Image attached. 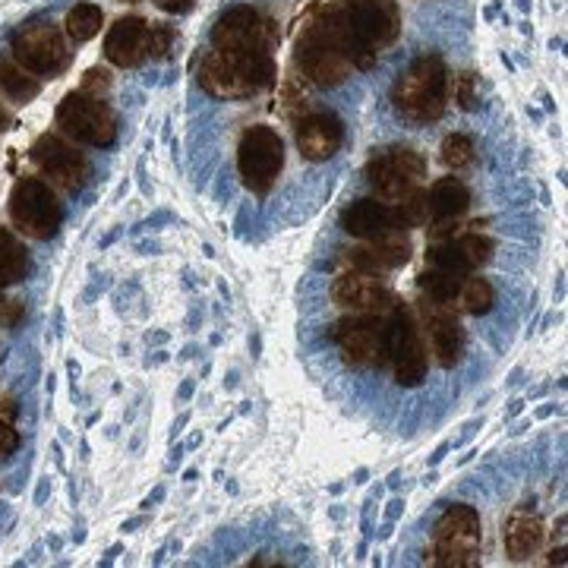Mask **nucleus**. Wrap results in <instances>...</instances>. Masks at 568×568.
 <instances>
[{
	"mask_svg": "<svg viewBox=\"0 0 568 568\" xmlns=\"http://www.w3.org/2000/svg\"><path fill=\"white\" fill-rule=\"evenodd\" d=\"M426 260L433 268H443V272H452V275H462L465 278L467 272V263L465 256H462V250L455 241H446V244H433L429 246V253H426Z\"/></svg>",
	"mask_w": 568,
	"mask_h": 568,
	"instance_id": "29",
	"label": "nucleus"
},
{
	"mask_svg": "<svg viewBox=\"0 0 568 568\" xmlns=\"http://www.w3.org/2000/svg\"><path fill=\"white\" fill-rule=\"evenodd\" d=\"M275 39H278L275 22L263 17L256 7H234L212 29L215 51H234V54H272Z\"/></svg>",
	"mask_w": 568,
	"mask_h": 568,
	"instance_id": "8",
	"label": "nucleus"
},
{
	"mask_svg": "<svg viewBox=\"0 0 568 568\" xmlns=\"http://www.w3.org/2000/svg\"><path fill=\"white\" fill-rule=\"evenodd\" d=\"M455 244L462 250V256H465V263L470 272L480 268V265H487L489 256H493V241L484 237V234H465V237L455 241Z\"/></svg>",
	"mask_w": 568,
	"mask_h": 568,
	"instance_id": "30",
	"label": "nucleus"
},
{
	"mask_svg": "<svg viewBox=\"0 0 568 568\" xmlns=\"http://www.w3.org/2000/svg\"><path fill=\"white\" fill-rule=\"evenodd\" d=\"M429 342H433V354L439 366H452L462 361V351H465V335H462V325L452 313H436L429 320Z\"/></svg>",
	"mask_w": 568,
	"mask_h": 568,
	"instance_id": "20",
	"label": "nucleus"
},
{
	"mask_svg": "<svg viewBox=\"0 0 568 568\" xmlns=\"http://www.w3.org/2000/svg\"><path fill=\"white\" fill-rule=\"evenodd\" d=\"M392 102L410 121H439L448 102L446 61L436 54L417 58L395 82Z\"/></svg>",
	"mask_w": 568,
	"mask_h": 568,
	"instance_id": "3",
	"label": "nucleus"
},
{
	"mask_svg": "<svg viewBox=\"0 0 568 568\" xmlns=\"http://www.w3.org/2000/svg\"><path fill=\"white\" fill-rule=\"evenodd\" d=\"M544 537H547V530L544 525L534 518V515H525V511H518V515H511L506 525V549L511 559H530L534 552H540L544 547Z\"/></svg>",
	"mask_w": 568,
	"mask_h": 568,
	"instance_id": "21",
	"label": "nucleus"
},
{
	"mask_svg": "<svg viewBox=\"0 0 568 568\" xmlns=\"http://www.w3.org/2000/svg\"><path fill=\"white\" fill-rule=\"evenodd\" d=\"M335 342L342 347L345 361L357 369L383 366L388 361L386 351V316H351L335 328Z\"/></svg>",
	"mask_w": 568,
	"mask_h": 568,
	"instance_id": "12",
	"label": "nucleus"
},
{
	"mask_svg": "<svg viewBox=\"0 0 568 568\" xmlns=\"http://www.w3.org/2000/svg\"><path fill=\"white\" fill-rule=\"evenodd\" d=\"M426 203H429L433 234L446 237L452 224L470 209V190L458 178H443V181L433 183V190L426 193Z\"/></svg>",
	"mask_w": 568,
	"mask_h": 568,
	"instance_id": "18",
	"label": "nucleus"
},
{
	"mask_svg": "<svg viewBox=\"0 0 568 568\" xmlns=\"http://www.w3.org/2000/svg\"><path fill=\"white\" fill-rule=\"evenodd\" d=\"M102 7H95V3H77V7L67 13V22H63V26H67V36L73 41H89L102 32Z\"/></svg>",
	"mask_w": 568,
	"mask_h": 568,
	"instance_id": "24",
	"label": "nucleus"
},
{
	"mask_svg": "<svg viewBox=\"0 0 568 568\" xmlns=\"http://www.w3.org/2000/svg\"><path fill=\"white\" fill-rule=\"evenodd\" d=\"M398 7L392 0H338L304 32L342 54L354 70L373 67L376 54L398 39Z\"/></svg>",
	"mask_w": 568,
	"mask_h": 568,
	"instance_id": "1",
	"label": "nucleus"
},
{
	"mask_svg": "<svg viewBox=\"0 0 568 568\" xmlns=\"http://www.w3.org/2000/svg\"><path fill=\"white\" fill-rule=\"evenodd\" d=\"M284 168V142L272 126H250L237 145V171L253 193H268Z\"/></svg>",
	"mask_w": 568,
	"mask_h": 568,
	"instance_id": "6",
	"label": "nucleus"
},
{
	"mask_svg": "<svg viewBox=\"0 0 568 568\" xmlns=\"http://www.w3.org/2000/svg\"><path fill=\"white\" fill-rule=\"evenodd\" d=\"M433 566L465 568L480 562V515L470 506H452L436 525Z\"/></svg>",
	"mask_w": 568,
	"mask_h": 568,
	"instance_id": "4",
	"label": "nucleus"
},
{
	"mask_svg": "<svg viewBox=\"0 0 568 568\" xmlns=\"http://www.w3.org/2000/svg\"><path fill=\"white\" fill-rule=\"evenodd\" d=\"M159 3V10H164V13H186V10H193V3L196 0H155Z\"/></svg>",
	"mask_w": 568,
	"mask_h": 568,
	"instance_id": "34",
	"label": "nucleus"
},
{
	"mask_svg": "<svg viewBox=\"0 0 568 568\" xmlns=\"http://www.w3.org/2000/svg\"><path fill=\"white\" fill-rule=\"evenodd\" d=\"M168 44H171V29H164V26H152V44H149V54H152V58H162L164 51H168Z\"/></svg>",
	"mask_w": 568,
	"mask_h": 568,
	"instance_id": "33",
	"label": "nucleus"
},
{
	"mask_svg": "<svg viewBox=\"0 0 568 568\" xmlns=\"http://www.w3.org/2000/svg\"><path fill=\"white\" fill-rule=\"evenodd\" d=\"M20 448V433L7 420H0V458H10Z\"/></svg>",
	"mask_w": 568,
	"mask_h": 568,
	"instance_id": "31",
	"label": "nucleus"
},
{
	"mask_svg": "<svg viewBox=\"0 0 568 568\" xmlns=\"http://www.w3.org/2000/svg\"><path fill=\"white\" fill-rule=\"evenodd\" d=\"M458 301L465 306V313H470V316H484V313L493 310L496 294H493V284H489L487 278H470V282H462Z\"/></svg>",
	"mask_w": 568,
	"mask_h": 568,
	"instance_id": "25",
	"label": "nucleus"
},
{
	"mask_svg": "<svg viewBox=\"0 0 568 568\" xmlns=\"http://www.w3.org/2000/svg\"><path fill=\"white\" fill-rule=\"evenodd\" d=\"M39 92H41V85L32 80L22 67L0 61V95H3V99H10V102H17V104H26V102H32Z\"/></svg>",
	"mask_w": 568,
	"mask_h": 568,
	"instance_id": "23",
	"label": "nucleus"
},
{
	"mask_svg": "<svg viewBox=\"0 0 568 568\" xmlns=\"http://www.w3.org/2000/svg\"><path fill=\"white\" fill-rule=\"evenodd\" d=\"M13 58L26 73H41V77H54L61 73L70 51H67V39L58 26L51 22H36L29 29H22L13 39Z\"/></svg>",
	"mask_w": 568,
	"mask_h": 568,
	"instance_id": "11",
	"label": "nucleus"
},
{
	"mask_svg": "<svg viewBox=\"0 0 568 568\" xmlns=\"http://www.w3.org/2000/svg\"><path fill=\"white\" fill-rule=\"evenodd\" d=\"M345 140V126L335 114L328 111H316L301 121L297 126V149L310 162H325L338 152V145Z\"/></svg>",
	"mask_w": 568,
	"mask_h": 568,
	"instance_id": "17",
	"label": "nucleus"
},
{
	"mask_svg": "<svg viewBox=\"0 0 568 568\" xmlns=\"http://www.w3.org/2000/svg\"><path fill=\"white\" fill-rule=\"evenodd\" d=\"M392 215H395V227H398V231L420 227V224L429 219V203H426V193L414 190V193H410V196H405L402 203H395Z\"/></svg>",
	"mask_w": 568,
	"mask_h": 568,
	"instance_id": "26",
	"label": "nucleus"
},
{
	"mask_svg": "<svg viewBox=\"0 0 568 568\" xmlns=\"http://www.w3.org/2000/svg\"><path fill=\"white\" fill-rule=\"evenodd\" d=\"M58 126L67 136L95 149H104L118 140V121L111 108L102 102V95H89V92H70L63 99L58 108Z\"/></svg>",
	"mask_w": 568,
	"mask_h": 568,
	"instance_id": "7",
	"label": "nucleus"
},
{
	"mask_svg": "<svg viewBox=\"0 0 568 568\" xmlns=\"http://www.w3.org/2000/svg\"><path fill=\"white\" fill-rule=\"evenodd\" d=\"M149 44H152V26L140 17H123L104 36V58L126 70L149 58Z\"/></svg>",
	"mask_w": 568,
	"mask_h": 568,
	"instance_id": "15",
	"label": "nucleus"
},
{
	"mask_svg": "<svg viewBox=\"0 0 568 568\" xmlns=\"http://www.w3.org/2000/svg\"><path fill=\"white\" fill-rule=\"evenodd\" d=\"M462 275H452V272H443V268H429L420 284H424V291L436 301V304H452L455 297H458V291H462Z\"/></svg>",
	"mask_w": 568,
	"mask_h": 568,
	"instance_id": "27",
	"label": "nucleus"
},
{
	"mask_svg": "<svg viewBox=\"0 0 568 568\" xmlns=\"http://www.w3.org/2000/svg\"><path fill=\"white\" fill-rule=\"evenodd\" d=\"M7 123H10V114H7V111L0 108V130H7Z\"/></svg>",
	"mask_w": 568,
	"mask_h": 568,
	"instance_id": "35",
	"label": "nucleus"
},
{
	"mask_svg": "<svg viewBox=\"0 0 568 568\" xmlns=\"http://www.w3.org/2000/svg\"><path fill=\"white\" fill-rule=\"evenodd\" d=\"M342 224H345L347 234L357 237V241H376L388 231H398L392 205L379 203V200H357L354 205H347Z\"/></svg>",
	"mask_w": 568,
	"mask_h": 568,
	"instance_id": "19",
	"label": "nucleus"
},
{
	"mask_svg": "<svg viewBox=\"0 0 568 568\" xmlns=\"http://www.w3.org/2000/svg\"><path fill=\"white\" fill-rule=\"evenodd\" d=\"M455 99L462 108H470L474 104V73H462L455 80Z\"/></svg>",
	"mask_w": 568,
	"mask_h": 568,
	"instance_id": "32",
	"label": "nucleus"
},
{
	"mask_svg": "<svg viewBox=\"0 0 568 568\" xmlns=\"http://www.w3.org/2000/svg\"><path fill=\"white\" fill-rule=\"evenodd\" d=\"M130 3H133V0H130Z\"/></svg>",
	"mask_w": 568,
	"mask_h": 568,
	"instance_id": "36",
	"label": "nucleus"
},
{
	"mask_svg": "<svg viewBox=\"0 0 568 568\" xmlns=\"http://www.w3.org/2000/svg\"><path fill=\"white\" fill-rule=\"evenodd\" d=\"M386 351L402 386H420L426 376V347L420 328L414 325L405 306L395 304L386 320Z\"/></svg>",
	"mask_w": 568,
	"mask_h": 568,
	"instance_id": "9",
	"label": "nucleus"
},
{
	"mask_svg": "<svg viewBox=\"0 0 568 568\" xmlns=\"http://www.w3.org/2000/svg\"><path fill=\"white\" fill-rule=\"evenodd\" d=\"M347 265L354 272H369V275H379V272H388V268H398L410 260V246L402 237V231H388L376 241H366V246H357V250H347Z\"/></svg>",
	"mask_w": 568,
	"mask_h": 568,
	"instance_id": "16",
	"label": "nucleus"
},
{
	"mask_svg": "<svg viewBox=\"0 0 568 568\" xmlns=\"http://www.w3.org/2000/svg\"><path fill=\"white\" fill-rule=\"evenodd\" d=\"M10 219L26 237L48 241L61 227L63 209L48 183L39 178H22L10 193Z\"/></svg>",
	"mask_w": 568,
	"mask_h": 568,
	"instance_id": "5",
	"label": "nucleus"
},
{
	"mask_svg": "<svg viewBox=\"0 0 568 568\" xmlns=\"http://www.w3.org/2000/svg\"><path fill=\"white\" fill-rule=\"evenodd\" d=\"M32 162L39 164L44 178H51V183H58L63 190L82 186L85 174H89V164L80 152L70 142H63L61 136H51V133L32 145Z\"/></svg>",
	"mask_w": 568,
	"mask_h": 568,
	"instance_id": "14",
	"label": "nucleus"
},
{
	"mask_svg": "<svg viewBox=\"0 0 568 568\" xmlns=\"http://www.w3.org/2000/svg\"><path fill=\"white\" fill-rule=\"evenodd\" d=\"M278 77L272 54L212 51L200 67V85L215 99H250L265 92Z\"/></svg>",
	"mask_w": 568,
	"mask_h": 568,
	"instance_id": "2",
	"label": "nucleus"
},
{
	"mask_svg": "<svg viewBox=\"0 0 568 568\" xmlns=\"http://www.w3.org/2000/svg\"><path fill=\"white\" fill-rule=\"evenodd\" d=\"M26 275H29V253H26V246L20 244L17 234L0 227V287L22 282Z\"/></svg>",
	"mask_w": 568,
	"mask_h": 568,
	"instance_id": "22",
	"label": "nucleus"
},
{
	"mask_svg": "<svg viewBox=\"0 0 568 568\" xmlns=\"http://www.w3.org/2000/svg\"><path fill=\"white\" fill-rule=\"evenodd\" d=\"M424 174V159L410 149H388L366 164V178L379 193V200H386V203H402L405 196H410L420 186Z\"/></svg>",
	"mask_w": 568,
	"mask_h": 568,
	"instance_id": "10",
	"label": "nucleus"
},
{
	"mask_svg": "<svg viewBox=\"0 0 568 568\" xmlns=\"http://www.w3.org/2000/svg\"><path fill=\"white\" fill-rule=\"evenodd\" d=\"M439 159H443L448 171H465V168L474 164V140L465 136V133H452L439 149Z\"/></svg>",
	"mask_w": 568,
	"mask_h": 568,
	"instance_id": "28",
	"label": "nucleus"
},
{
	"mask_svg": "<svg viewBox=\"0 0 568 568\" xmlns=\"http://www.w3.org/2000/svg\"><path fill=\"white\" fill-rule=\"evenodd\" d=\"M332 297L342 310H351L357 316H388L398 304L386 284L369 272H345L332 287Z\"/></svg>",
	"mask_w": 568,
	"mask_h": 568,
	"instance_id": "13",
	"label": "nucleus"
}]
</instances>
